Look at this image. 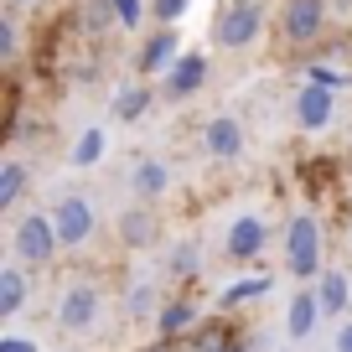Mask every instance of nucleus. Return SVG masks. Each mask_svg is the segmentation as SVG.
I'll return each instance as SVG.
<instances>
[{
  "label": "nucleus",
  "instance_id": "1",
  "mask_svg": "<svg viewBox=\"0 0 352 352\" xmlns=\"http://www.w3.org/2000/svg\"><path fill=\"white\" fill-rule=\"evenodd\" d=\"M285 270L296 280H316L327 264H321V223L311 212H296L285 228Z\"/></svg>",
  "mask_w": 352,
  "mask_h": 352
},
{
  "label": "nucleus",
  "instance_id": "2",
  "mask_svg": "<svg viewBox=\"0 0 352 352\" xmlns=\"http://www.w3.org/2000/svg\"><path fill=\"white\" fill-rule=\"evenodd\" d=\"M57 249H63V239H57V223H52V212H26V218H16V228H11V254L21 264H47V259H57Z\"/></svg>",
  "mask_w": 352,
  "mask_h": 352
},
{
  "label": "nucleus",
  "instance_id": "3",
  "mask_svg": "<svg viewBox=\"0 0 352 352\" xmlns=\"http://www.w3.org/2000/svg\"><path fill=\"white\" fill-rule=\"evenodd\" d=\"M52 223H57L63 249H83V243L94 239V228H99V212H94V202H88L83 192H67V197H57Z\"/></svg>",
  "mask_w": 352,
  "mask_h": 352
},
{
  "label": "nucleus",
  "instance_id": "4",
  "mask_svg": "<svg viewBox=\"0 0 352 352\" xmlns=\"http://www.w3.org/2000/svg\"><path fill=\"white\" fill-rule=\"evenodd\" d=\"M99 306H104V296H99L94 280H67L63 296H57V327L63 331H88L99 321Z\"/></svg>",
  "mask_w": 352,
  "mask_h": 352
},
{
  "label": "nucleus",
  "instance_id": "5",
  "mask_svg": "<svg viewBox=\"0 0 352 352\" xmlns=\"http://www.w3.org/2000/svg\"><path fill=\"white\" fill-rule=\"evenodd\" d=\"M259 26H264V6L259 0H233V6H223V16H218V47L243 52V47H254Z\"/></svg>",
  "mask_w": 352,
  "mask_h": 352
},
{
  "label": "nucleus",
  "instance_id": "6",
  "mask_svg": "<svg viewBox=\"0 0 352 352\" xmlns=\"http://www.w3.org/2000/svg\"><path fill=\"white\" fill-rule=\"evenodd\" d=\"M321 26H327V0H285V11H280L285 42H311Z\"/></svg>",
  "mask_w": 352,
  "mask_h": 352
},
{
  "label": "nucleus",
  "instance_id": "7",
  "mask_svg": "<svg viewBox=\"0 0 352 352\" xmlns=\"http://www.w3.org/2000/svg\"><path fill=\"white\" fill-rule=\"evenodd\" d=\"M259 249H264V218L259 212H239V218L228 223V239H223V259L249 264Z\"/></svg>",
  "mask_w": 352,
  "mask_h": 352
},
{
  "label": "nucleus",
  "instance_id": "8",
  "mask_svg": "<svg viewBox=\"0 0 352 352\" xmlns=\"http://www.w3.org/2000/svg\"><path fill=\"white\" fill-rule=\"evenodd\" d=\"M331 114H337V88L306 83V88L296 94V124H300V130H327Z\"/></svg>",
  "mask_w": 352,
  "mask_h": 352
},
{
  "label": "nucleus",
  "instance_id": "9",
  "mask_svg": "<svg viewBox=\"0 0 352 352\" xmlns=\"http://www.w3.org/2000/svg\"><path fill=\"white\" fill-rule=\"evenodd\" d=\"M202 151H208L212 161H233V155L243 151V124L233 120V114L208 120V130H202Z\"/></svg>",
  "mask_w": 352,
  "mask_h": 352
},
{
  "label": "nucleus",
  "instance_id": "10",
  "mask_svg": "<svg viewBox=\"0 0 352 352\" xmlns=\"http://www.w3.org/2000/svg\"><path fill=\"white\" fill-rule=\"evenodd\" d=\"M26 296H32V280H26V264L11 259L0 264V321H11L26 311Z\"/></svg>",
  "mask_w": 352,
  "mask_h": 352
},
{
  "label": "nucleus",
  "instance_id": "11",
  "mask_svg": "<svg viewBox=\"0 0 352 352\" xmlns=\"http://www.w3.org/2000/svg\"><path fill=\"white\" fill-rule=\"evenodd\" d=\"M208 83V57H176L171 73H166V99H192L197 88Z\"/></svg>",
  "mask_w": 352,
  "mask_h": 352
},
{
  "label": "nucleus",
  "instance_id": "12",
  "mask_svg": "<svg viewBox=\"0 0 352 352\" xmlns=\"http://www.w3.org/2000/svg\"><path fill=\"white\" fill-rule=\"evenodd\" d=\"M321 316H327V311H321L316 290H296V296H290V311H285V337L290 342H306L311 331H316Z\"/></svg>",
  "mask_w": 352,
  "mask_h": 352
},
{
  "label": "nucleus",
  "instance_id": "13",
  "mask_svg": "<svg viewBox=\"0 0 352 352\" xmlns=\"http://www.w3.org/2000/svg\"><path fill=\"white\" fill-rule=\"evenodd\" d=\"M120 239L130 243V249H151L155 243V212L145 208V202H135V208L120 212Z\"/></svg>",
  "mask_w": 352,
  "mask_h": 352
},
{
  "label": "nucleus",
  "instance_id": "14",
  "mask_svg": "<svg viewBox=\"0 0 352 352\" xmlns=\"http://www.w3.org/2000/svg\"><path fill=\"white\" fill-rule=\"evenodd\" d=\"M176 32L171 26H161V32L145 42V52H140V73H171V63H176Z\"/></svg>",
  "mask_w": 352,
  "mask_h": 352
},
{
  "label": "nucleus",
  "instance_id": "15",
  "mask_svg": "<svg viewBox=\"0 0 352 352\" xmlns=\"http://www.w3.org/2000/svg\"><path fill=\"white\" fill-rule=\"evenodd\" d=\"M316 300H321V311H327V316H342V311H347V275H342V270H321L316 275Z\"/></svg>",
  "mask_w": 352,
  "mask_h": 352
},
{
  "label": "nucleus",
  "instance_id": "16",
  "mask_svg": "<svg viewBox=\"0 0 352 352\" xmlns=\"http://www.w3.org/2000/svg\"><path fill=\"white\" fill-rule=\"evenodd\" d=\"M166 187H171V166H166V161H140V166H135V192H140L145 202L161 197Z\"/></svg>",
  "mask_w": 352,
  "mask_h": 352
},
{
  "label": "nucleus",
  "instance_id": "17",
  "mask_svg": "<svg viewBox=\"0 0 352 352\" xmlns=\"http://www.w3.org/2000/svg\"><path fill=\"white\" fill-rule=\"evenodd\" d=\"M197 321V311H192V300H166L161 316H155V327H161V337H182V331Z\"/></svg>",
  "mask_w": 352,
  "mask_h": 352
},
{
  "label": "nucleus",
  "instance_id": "18",
  "mask_svg": "<svg viewBox=\"0 0 352 352\" xmlns=\"http://www.w3.org/2000/svg\"><path fill=\"white\" fill-rule=\"evenodd\" d=\"M21 192H26V166L6 161V166H0V212H11L16 202H21Z\"/></svg>",
  "mask_w": 352,
  "mask_h": 352
},
{
  "label": "nucleus",
  "instance_id": "19",
  "mask_svg": "<svg viewBox=\"0 0 352 352\" xmlns=\"http://www.w3.org/2000/svg\"><path fill=\"white\" fill-rule=\"evenodd\" d=\"M124 316H130V321L161 316V306H155V280H135V285H130V300H124Z\"/></svg>",
  "mask_w": 352,
  "mask_h": 352
},
{
  "label": "nucleus",
  "instance_id": "20",
  "mask_svg": "<svg viewBox=\"0 0 352 352\" xmlns=\"http://www.w3.org/2000/svg\"><path fill=\"white\" fill-rule=\"evenodd\" d=\"M145 109H151V88H124V94H114V120H140Z\"/></svg>",
  "mask_w": 352,
  "mask_h": 352
},
{
  "label": "nucleus",
  "instance_id": "21",
  "mask_svg": "<svg viewBox=\"0 0 352 352\" xmlns=\"http://www.w3.org/2000/svg\"><path fill=\"white\" fill-rule=\"evenodd\" d=\"M264 285H270V280H239V285H228V290H223V306H249V300L254 296H264Z\"/></svg>",
  "mask_w": 352,
  "mask_h": 352
},
{
  "label": "nucleus",
  "instance_id": "22",
  "mask_svg": "<svg viewBox=\"0 0 352 352\" xmlns=\"http://www.w3.org/2000/svg\"><path fill=\"white\" fill-rule=\"evenodd\" d=\"M99 155H104V130H83V140L73 145V161L78 166H94Z\"/></svg>",
  "mask_w": 352,
  "mask_h": 352
},
{
  "label": "nucleus",
  "instance_id": "23",
  "mask_svg": "<svg viewBox=\"0 0 352 352\" xmlns=\"http://www.w3.org/2000/svg\"><path fill=\"white\" fill-rule=\"evenodd\" d=\"M21 52V32H16V11H0V57L11 63Z\"/></svg>",
  "mask_w": 352,
  "mask_h": 352
},
{
  "label": "nucleus",
  "instance_id": "24",
  "mask_svg": "<svg viewBox=\"0 0 352 352\" xmlns=\"http://www.w3.org/2000/svg\"><path fill=\"white\" fill-rule=\"evenodd\" d=\"M83 21L94 26V32H104L109 21H120V16H114V0H83Z\"/></svg>",
  "mask_w": 352,
  "mask_h": 352
},
{
  "label": "nucleus",
  "instance_id": "25",
  "mask_svg": "<svg viewBox=\"0 0 352 352\" xmlns=\"http://www.w3.org/2000/svg\"><path fill=\"white\" fill-rule=\"evenodd\" d=\"M197 270V249L192 243H176V254L166 259V275H192Z\"/></svg>",
  "mask_w": 352,
  "mask_h": 352
},
{
  "label": "nucleus",
  "instance_id": "26",
  "mask_svg": "<svg viewBox=\"0 0 352 352\" xmlns=\"http://www.w3.org/2000/svg\"><path fill=\"white\" fill-rule=\"evenodd\" d=\"M114 16H120L124 26H140L145 21V0H114Z\"/></svg>",
  "mask_w": 352,
  "mask_h": 352
},
{
  "label": "nucleus",
  "instance_id": "27",
  "mask_svg": "<svg viewBox=\"0 0 352 352\" xmlns=\"http://www.w3.org/2000/svg\"><path fill=\"white\" fill-rule=\"evenodd\" d=\"M151 11H155V21H161V26H171L176 16L187 11V0H151Z\"/></svg>",
  "mask_w": 352,
  "mask_h": 352
},
{
  "label": "nucleus",
  "instance_id": "28",
  "mask_svg": "<svg viewBox=\"0 0 352 352\" xmlns=\"http://www.w3.org/2000/svg\"><path fill=\"white\" fill-rule=\"evenodd\" d=\"M0 352H36L32 337H0Z\"/></svg>",
  "mask_w": 352,
  "mask_h": 352
},
{
  "label": "nucleus",
  "instance_id": "29",
  "mask_svg": "<svg viewBox=\"0 0 352 352\" xmlns=\"http://www.w3.org/2000/svg\"><path fill=\"white\" fill-rule=\"evenodd\" d=\"M331 347H337V352H352V321H342V327H337V337H331Z\"/></svg>",
  "mask_w": 352,
  "mask_h": 352
},
{
  "label": "nucleus",
  "instance_id": "30",
  "mask_svg": "<svg viewBox=\"0 0 352 352\" xmlns=\"http://www.w3.org/2000/svg\"><path fill=\"white\" fill-rule=\"evenodd\" d=\"M311 83H327V88H337V83H342V78H337V73H331V67H311Z\"/></svg>",
  "mask_w": 352,
  "mask_h": 352
},
{
  "label": "nucleus",
  "instance_id": "31",
  "mask_svg": "<svg viewBox=\"0 0 352 352\" xmlns=\"http://www.w3.org/2000/svg\"><path fill=\"white\" fill-rule=\"evenodd\" d=\"M223 352H243V347H233V342H228V347H223Z\"/></svg>",
  "mask_w": 352,
  "mask_h": 352
},
{
  "label": "nucleus",
  "instance_id": "32",
  "mask_svg": "<svg viewBox=\"0 0 352 352\" xmlns=\"http://www.w3.org/2000/svg\"><path fill=\"white\" fill-rule=\"evenodd\" d=\"M145 352H166V342H161V347H145Z\"/></svg>",
  "mask_w": 352,
  "mask_h": 352
},
{
  "label": "nucleus",
  "instance_id": "33",
  "mask_svg": "<svg viewBox=\"0 0 352 352\" xmlns=\"http://www.w3.org/2000/svg\"><path fill=\"white\" fill-rule=\"evenodd\" d=\"M16 6H32V0H16Z\"/></svg>",
  "mask_w": 352,
  "mask_h": 352
}]
</instances>
